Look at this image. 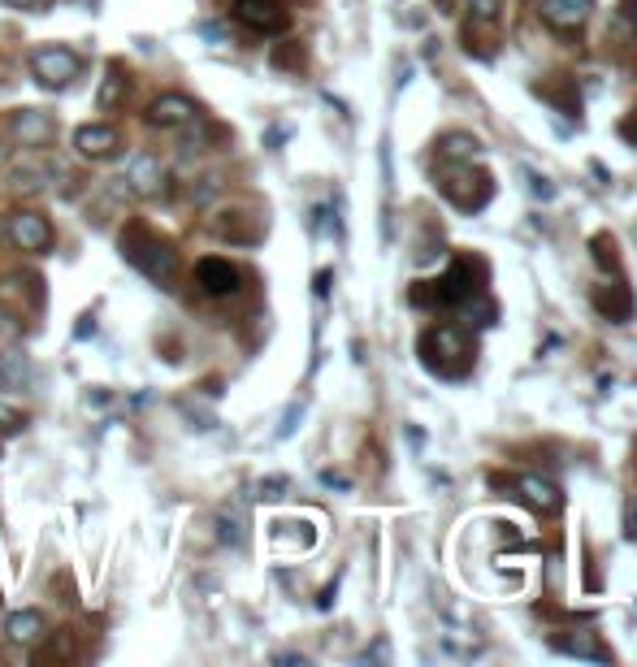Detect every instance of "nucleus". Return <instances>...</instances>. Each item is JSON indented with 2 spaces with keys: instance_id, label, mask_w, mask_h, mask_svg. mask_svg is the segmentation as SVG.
<instances>
[{
  "instance_id": "20e7f679",
  "label": "nucleus",
  "mask_w": 637,
  "mask_h": 667,
  "mask_svg": "<svg viewBox=\"0 0 637 667\" xmlns=\"http://www.w3.org/2000/svg\"><path fill=\"white\" fill-rule=\"evenodd\" d=\"M421 351H425V364L429 369H438V373H447V360H468V338L460 330H451V325H438V330H429L421 338Z\"/></svg>"
},
{
  "instance_id": "6ab92c4d",
  "label": "nucleus",
  "mask_w": 637,
  "mask_h": 667,
  "mask_svg": "<svg viewBox=\"0 0 637 667\" xmlns=\"http://www.w3.org/2000/svg\"><path fill=\"white\" fill-rule=\"evenodd\" d=\"M217 538L226 542V546H239L243 542V520L234 516L230 507H226V512H217Z\"/></svg>"
},
{
  "instance_id": "aec40b11",
  "label": "nucleus",
  "mask_w": 637,
  "mask_h": 667,
  "mask_svg": "<svg viewBox=\"0 0 637 667\" xmlns=\"http://www.w3.org/2000/svg\"><path fill=\"white\" fill-rule=\"evenodd\" d=\"M18 338H22V321L13 317V312L0 308V347H13Z\"/></svg>"
},
{
  "instance_id": "a878e982",
  "label": "nucleus",
  "mask_w": 637,
  "mask_h": 667,
  "mask_svg": "<svg viewBox=\"0 0 637 667\" xmlns=\"http://www.w3.org/2000/svg\"><path fill=\"white\" fill-rule=\"evenodd\" d=\"M5 5H13V9H31V5H39V0H5Z\"/></svg>"
},
{
  "instance_id": "2eb2a0df",
  "label": "nucleus",
  "mask_w": 637,
  "mask_h": 667,
  "mask_svg": "<svg viewBox=\"0 0 637 667\" xmlns=\"http://www.w3.org/2000/svg\"><path fill=\"white\" fill-rule=\"evenodd\" d=\"M5 633H9V642H35L39 633H44V620H39V611H13V616L5 620Z\"/></svg>"
},
{
  "instance_id": "f257e3e1",
  "label": "nucleus",
  "mask_w": 637,
  "mask_h": 667,
  "mask_svg": "<svg viewBox=\"0 0 637 667\" xmlns=\"http://www.w3.org/2000/svg\"><path fill=\"white\" fill-rule=\"evenodd\" d=\"M122 252L143 278H152L156 286H174V269H178V252L174 243L161 234L143 230V226H126L122 230Z\"/></svg>"
},
{
  "instance_id": "bb28decb",
  "label": "nucleus",
  "mask_w": 637,
  "mask_h": 667,
  "mask_svg": "<svg viewBox=\"0 0 637 667\" xmlns=\"http://www.w3.org/2000/svg\"><path fill=\"white\" fill-rule=\"evenodd\" d=\"M629 533L637 538V503H633V512H629Z\"/></svg>"
},
{
  "instance_id": "9b49d317",
  "label": "nucleus",
  "mask_w": 637,
  "mask_h": 667,
  "mask_svg": "<svg viewBox=\"0 0 637 667\" xmlns=\"http://www.w3.org/2000/svg\"><path fill=\"white\" fill-rule=\"evenodd\" d=\"M26 382H31V364H26V356L18 351V343H13V347H0V390L18 395V390H26Z\"/></svg>"
},
{
  "instance_id": "f8f14e48",
  "label": "nucleus",
  "mask_w": 637,
  "mask_h": 667,
  "mask_svg": "<svg viewBox=\"0 0 637 667\" xmlns=\"http://www.w3.org/2000/svg\"><path fill=\"white\" fill-rule=\"evenodd\" d=\"M74 148L87 156V161H100V156L117 152V130L113 126H83L74 135Z\"/></svg>"
},
{
  "instance_id": "7ed1b4c3",
  "label": "nucleus",
  "mask_w": 637,
  "mask_h": 667,
  "mask_svg": "<svg viewBox=\"0 0 637 667\" xmlns=\"http://www.w3.org/2000/svg\"><path fill=\"white\" fill-rule=\"evenodd\" d=\"M234 18L256 35H278V31H286L291 13L282 9V0H234Z\"/></svg>"
},
{
  "instance_id": "dca6fc26",
  "label": "nucleus",
  "mask_w": 637,
  "mask_h": 667,
  "mask_svg": "<svg viewBox=\"0 0 637 667\" xmlns=\"http://www.w3.org/2000/svg\"><path fill=\"white\" fill-rule=\"evenodd\" d=\"M551 646H555V650H564V655H577V659H594V663H607V650L594 642V633H577V637H555Z\"/></svg>"
},
{
  "instance_id": "c85d7f7f",
  "label": "nucleus",
  "mask_w": 637,
  "mask_h": 667,
  "mask_svg": "<svg viewBox=\"0 0 637 667\" xmlns=\"http://www.w3.org/2000/svg\"><path fill=\"white\" fill-rule=\"evenodd\" d=\"M633 22H637V9H633Z\"/></svg>"
},
{
  "instance_id": "a211bd4d",
  "label": "nucleus",
  "mask_w": 637,
  "mask_h": 667,
  "mask_svg": "<svg viewBox=\"0 0 637 667\" xmlns=\"http://www.w3.org/2000/svg\"><path fill=\"white\" fill-rule=\"evenodd\" d=\"M122 100H126V78H122V70H113L100 87V109H117Z\"/></svg>"
},
{
  "instance_id": "9d476101",
  "label": "nucleus",
  "mask_w": 637,
  "mask_h": 667,
  "mask_svg": "<svg viewBox=\"0 0 637 667\" xmlns=\"http://www.w3.org/2000/svg\"><path fill=\"white\" fill-rule=\"evenodd\" d=\"M594 0H542V18L559 26V31H572V26H581L590 18Z\"/></svg>"
},
{
  "instance_id": "cd10ccee",
  "label": "nucleus",
  "mask_w": 637,
  "mask_h": 667,
  "mask_svg": "<svg viewBox=\"0 0 637 667\" xmlns=\"http://www.w3.org/2000/svg\"><path fill=\"white\" fill-rule=\"evenodd\" d=\"M0 165H5V148H0Z\"/></svg>"
},
{
  "instance_id": "f3484780",
  "label": "nucleus",
  "mask_w": 637,
  "mask_h": 667,
  "mask_svg": "<svg viewBox=\"0 0 637 667\" xmlns=\"http://www.w3.org/2000/svg\"><path fill=\"white\" fill-rule=\"evenodd\" d=\"M48 165H22V169H13V187L18 191H39V187H48Z\"/></svg>"
},
{
  "instance_id": "1a4fd4ad",
  "label": "nucleus",
  "mask_w": 637,
  "mask_h": 667,
  "mask_svg": "<svg viewBox=\"0 0 637 667\" xmlns=\"http://www.w3.org/2000/svg\"><path fill=\"white\" fill-rule=\"evenodd\" d=\"M126 182H130V191H135V195H161V187H165V165L156 161V156H135V161H130Z\"/></svg>"
},
{
  "instance_id": "f03ea898",
  "label": "nucleus",
  "mask_w": 637,
  "mask_h": 667,
  "mask_svg": "<svg viewBox=\"0 0 637 667\" xmlns=\"http://www.w3.org/2000/svg\"><path fill=\"white\" fill-rule=\"evenodd\" d=\"M31 74H35L39 87L65 91L78 74H83V61H78L70 48H57V44H52V48H35L31 52Z\"/></svg>"
},
{
  "instance_id": "4be33fe9",
  "label": "nucleus",
  "mask_w": 637,
  "mask_h": 667,
  "mask_svg": "<svg viewBox=\"0 0 637 667\" xmlns=\"http://www.w3.org/2000/svg\"><path fill=\"white\" fill-rule=\"evenodd\" d=\"M282 490H286V477H269V481H260V499H282Z\"/></svg>"
},
{
  "instance_id": "6e6552de",
  "label": "nucleus",
  "mask_w": 637,
  "mask_h": 667,
  "mask_svg": "<svg viewBox=\"0 0 637 667\" xmlns=\"http://www.w3.org/2000/svg\"><path fill=\"white\" fill-rule=\"evenodd\" d=\"M195 117H200V109H195V100H187V96H161L148 109L152 126H191Z\"/></svg>"
},
{
  "instance_id": "4468645a",
  "label": "nucleus",
  "mask_w": 637,
  "mask_h": 667,
  "mask_svg": "<svg viewBox=\"0 0 637 667\" xmlns=\"http://www.w3.org/2000/svg\"><path fill=\"white\" fill-rule=\"evenodd\" d=\"M594 308L603 312V317H611V321H629L633 317V295L624 291V286H611V291L603 286V291L594 295Z\"/></svg>"
},
{
  "instance_id": "ddd939ff",
  "label": "nucleus",
  "mask_w": 637,
  "mask_h": 667,
  "mask_svg": "<svg viewBox=\"0 0 637 667\" xmlns=\"http://www.w3.org/2000/svg\"><path fill=\"white\" fill-rule=\"evenodd\" d=\"M516 490H520V499H525L533 512H555L559 503V490L551 486V481H542V477H516Z\"/></svg>"
},
{
  "instance_id": "393cba45",
  "label": "nucleus",
  "mask_w": 637,
  "mask_h": 667,
  "mask_svg": "<svg viewBox=\"0 0 637 667\" xmlns=\"http://www.w3.org/2000/svg\"><path fill=\"white\" fill-rule=\"evenodd\" d=\"M200 35H204V39H221V44H226V31H221V26H208V22H204Z\"/></svg>"
},
{
  "instance_id": "0eeeda50",
  "label": "nucleus",
  "mask_w": 637,
  "mask_h": 667,
  "mask_svg": "<svg viewBox=\"0 0 637 667\" xmlns=\"http://www.w3.org/2000/svg\"><path fill=\"white\" fill-rule=\"evenodd\" d=\"M52 135H57V126H52L48 113H39V109L13 113V139L26 143V148H44V143H52Z\"/></svg>"
},
{
  "instance_id": "5701e85b",
  "label": "nucleus",
  "mask_w": 637,
  "mask_h": 667,
  "mask_svg": "<svg viewBox=\"0 0 637 667\" xmlns=\"http://www.w3.org/2000/svg\"><path fill=\"white\" fill-rule=\"evenodd\" d=\"M304 57H299V48H278L273 52V65H299Z\"/></svg>"
},
{
  "instance_id": "39448f33",
  "label": "nucleus",
  "mask_w": 637,
  "mask_h": 667,
  "mask_svg": "<svg viewBox=\"0 0 637 667\" xmlns=\"http://www.w3.org/2000/svg\"><path fill=\"white\" fill-rule=\"evenodd\" d=\"M9 239H13V247H22V252H44L52 243V226H48V217H39V213H13Z\"/></svg>"
},
{
  "instance_id": "b1692460",
  "label": "nucleus",
  "mask_w": 637,
  "mask_h": 667,
  "mask_svg": "<svg viewBox=\"0 0 637 667\" xmlns=\"http://www.w3.org/2000/svg\"><path fill=\"white\" fill-rule=\"evenodd\" d=\"M0 425H5V429H22V412H13V408L0 403Z\"/></svg>"
},
{
  "instance_id": "423d86ee",
  "label": "nucleus",
  "mask_w": 637,
  "mask_h": 667,
  "mask_svg": "<svg viewBox=\"0 0 637 667\" xmlns=\"http://www.w3.org/2000/svg\"><path fill=\"white\" fill-rule=\"evenodd\" d=\"M195 282H200L204 295H234V286H239V269L230 265V260L221 256H204L200 265H195Z\"/></svg>"
},
{
  "instance_id": "412c9836",
  "label": "nucleus",
  "mask_w": 637,
  "mask_h": 667,
  "mask_svg": "<svg viewBox=\"0 0 637 667\" xmlns=\"http://www.w3.org/2000/svg\"><path fill=\"white\" fill-rule=\"evenodd\" d=\"M44 659H74V633H57V637H52V646L44 650Z\"/></svg>"
}]
</instances>
